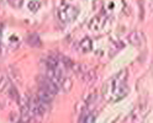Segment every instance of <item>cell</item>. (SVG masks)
Wrapping results in <instances>:
<instances>
[{
	"label": "cell",
	"instance_id": "cell-15",
	"mask_svg": "<svg viewBox=\"0 0 153 123\" xmlns=\"http://www.w3.org/2000/svg\"><path fill=\"white\" fill-rule=\"evenodd\" d=\"M71 89H72V81L69 79L64 78V80L62 81V85H61V90H63L64 92H68Z\"/></svg>",
	"mask_w": 153,
	"mask_h": 123
},
{
	"label": "cell",
	"instance_id": "cell-1",
	"mask_svg": "<svg viewBox=\"0 0 153 123\" xmlns=\"http://www.w3.org/2000/svg\"><path fill=\"white\" fill-rule=\"evenodd\" d=\"M130 92L127 85V70H121L111 77L102 86V96L109 102H117L126 97Z\"/></svg>",
	"mask_w": 153,
	"mask_h": 123
},
{
	"label": "cell",
	"instance_id": "cell-6",
	"mask_svg": "<svg viewBox=\"0 0 153 123\" xmlns=\"http://www.w3.org/2000/svg\"><path fill=\"white\" fill-rule=\"evenodd\" d=\"M38 85H40L41 89L47 90L48 92L53 94V95H56V94L59 91V88L57 86V84H54L51 79H48L47 77H42V78L40 79V81H38Z\"/></svg>",
	"mask_w": 153,
	"mask_h": 123
},
{
	"label": "cell",
	"instance_id": "cell-10",
	"mask_svg": "<svg viewBox=\"0 0 153 123\" xmlns=\"http://www.w3.org/2000/svg\"><path fill=\"white\" fill-rule=\"evenodd\" d=\"M79 49L83 53H88L93 49V41L89 38V37H85L79 42Z\"/></svg>",
	"mask_w": 153,
	"mask_h": 123
},
{
	"label": "cell",
	"instance_id": "cell-3",
	"mask_svg": "<svg viewBox=\"0 0 153 123\" xmlns=\"http://www.w3.org/2000/svg\"><path fill=\"white\" fill-rule=\"evenodd\" d=\"M28 107H30L32 116H42L48 111V103L41 101L36 96V97L28 99Z\"/></svg>",
	"mask_w": 153,
	"mask_h": 123
},
{
	"label": "cell",
	"instance_id": "cell-5",
	"mask_svg": "<svg viewBox=\"0 0 153 123\" xmlns=\"http://www.w3.org/2000/svg\"><path fill=\"white\" fill-rule=\"evenodd\" d=\"M127 41L136 47H142L146 43V37L143 35V32L141 31H132L128 36H127Z\"/></svg>",
	"mask_w": 153,
	"mask_h": 123
},
{
	"label": "cell",
	"instance_id": "cell-14",
	"mask_svg": "<svg viewBox=\"0 0 153 123\" xmlns=\"http://www.w3.org/2000/svg\"><path fill=\"white\" fill-rule=\"evenodd\" d=\"M40 7H41V3L38 1V0H32V1L28 3V9H30L32 13H37Z\"/></svg>",
	"mask_w": 153,
	"mask_h": 123
},
{
	"label": "cell",
	"instance_id": "cell-13",
	"mask_svg": "<svg viewBox=\"0 0 153 123\" xmlns=\"http://www.w3.org/2000/svg\"><path fill=\"white\" fill-rule=\"evenodd\" d=\"M7 96L9 97H11L13 100H15V101H19L20 100V96H19V92H17V90L15 89V86L13 85V86L9 89V91H7Z\"/></svg>",
	"mask_w": 153,
	"mask_h": 123
},
{
	"label": "cell",
	"instance_id": "cell-8",
	"mask_svg": "<svg viewBox=\"0 0 153 123\" xmlns=\"http://www.w3.org/2000/svg\"><path fill=\"white\" fill-rule=\"evenodd\" d=\"M82 79L85 84L91 85L95 82V80H97V71L93 70V69H87L82 74Z\"/></svg>",
	"mask_w": 153,
	"mask_h": 123
},
{
	"label": "cell",
	"instance_id": "cell-4",
	"mask_svg": "<svg viewBox=\"0 0 153 123\" xmlns=\"http://www.w3.org/2000/svg\"><path fill=\"white\" fill-rule=\"evenodd\" d=\"M106 22H108L106 16H104V15H98V16L93 17L91 20L89 21L88 27H89V30H91V31H94V32H100L102 28L105 27Z\"/></svg>",
	"mask_w": 153,
	"mask_h": 123
},
{
	"label": "cell",
	"instance_id": "cell-11",
	"mask_svg": "<svg viewBox=\"0 0 153 123\" xmlns=\"http://www.w3.org/2000/svg\"><path fill=\"white\" fill-rule=\"evenodd\" d=\"M13 86V82L9 80L6 77H1L0 78V92L3 94H7L9 89Z\"/></svg>",
	"mask_w": 153,
	"mask_h": 123
},
{
	"label": "cell",
	"instance_id": "cell-16",
	"mask_svg": "<svg viewBox=\"0 0 153 123\" xmlns=\"http://www.w3.org/2000/svg\"><path fill=\"white\" fill-rule=\"evenodd\" d=\"M7 1H9V5L15 7V9L21 7L22 4H24V0H7Z\"/></svg>",
	"mask_w": 153,
	"mask_h": 123
},
{
	"label": "cell",
	"instance_id": "cell-12",
	"mask_svg": "<svg viewBox=\"0 0 153 123\" xmlns=\"http://www.w3.org/2000/svg\"><path fill=\"white\" fill-rule=\"evenodd\" d=\"M27 44L31 46V47H40L42 43H41V40L36 33H32L27 37Z\"/></svg>",
	"mask_w": 153,
	"mask_h": 123
},
{
	"label": "cell",
	"instance_id": "cell-7",
	"mask_svg": "<svg viewBox=\"0 0 153 123\" xmlns=\"http://www.w3.org/2000/svg\"><path fill=\"white\" fill-rule=\"evenodd\" d=\"M145 113H146V105H140V106H137L135 110L131 112V115L128 116V119H131L130 123H136V122H138L143 116H145Z\"/></svg>",
	"mask_w": 153,
	"mask_h": 123
},
{
	"label": "cell",
	"instance_id": "cell-2",
	"mask_svg": "<svg viewBox=\"0 0 153 123\" xmlns=\"http://www.w3.org/2000/svg\"><path fill=\"white\" fill-rule=\"evenodd\" d=\"M79 14V10L73 5L69 4H62L58 7V11H57V16H58L59 21H62L63 24H69L73 22L76 16Z\"/></svg>",
	"mask_w": 153,
	"mask_h": 123
},
{
	"label": "cell",
	"instance_id": "cell-9",
	"mask_svg": "<svg viewBox=\"0 0 153 123\" xmlns=\"http://www.w3.org/2000/svg\"><path fill=\"white\" fill-rule=\"evenodd\" d=\"M53 94L48 92L47 90H43V89H38V92H37V99H40L41 101L46 102V103H51L52 100H53Z\"/></svg>",
	"mask_w": 153,
	"mask_h": 123
}]
</instances>
